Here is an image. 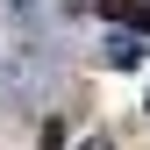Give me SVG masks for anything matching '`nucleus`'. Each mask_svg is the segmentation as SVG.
<instances>
[{
  "label": "nucleus",
  "instance_id": "nucleus-1",
  "mask_svg": "<svg viewBox=\"0 0 150 150\" xmlns=\"http://www.w3.org/2000/svg\"><path fill=\"white\" fill-rule=\"evenodd\" d=\"M79 7H93V14H107L115 29H150V0H79Z\"/></svg>",
  "mask_w": 150,
  "mask_h": 150
},
{
  "label": "nucleus",
  "instance_id": "nucleus-2",
  "mask_svg": "<svg viewBox=\"0 0 150 150\" xmlns=\"http://www.w3.org/2000/svg\"><path fill=\"white\" fill-rule=\"evenodd\" d=\"M100 57H107V64H122V71H129V64H143V36H136V29H122L115 43L100 50Z\"/></svg>",
  "mask_w": 150,
  "mask_h": 150
}]
</instances>
